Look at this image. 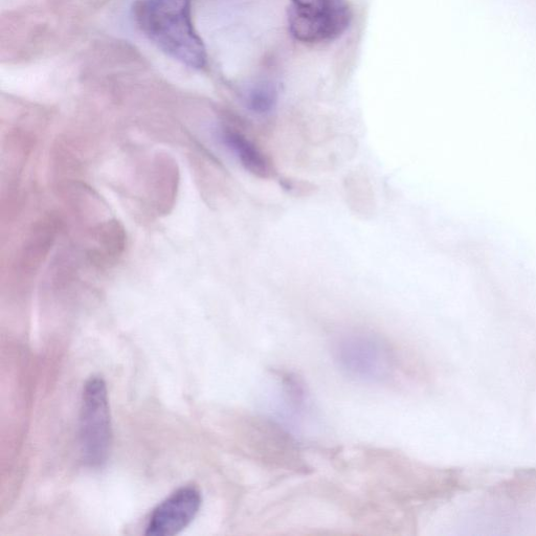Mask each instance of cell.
<instances>
[{"instance_id": "obj_5", "label": "cell", "mask_w": 536, "mask_h": 536, "mask_svg": "<svg viewBox=\"0 0 536 536\" xmlns=\"http://www.w3.org/2000/svg\"><path fill=\"white\" fill-rule=\"evenodd\" d=\"M221 140L236 156L241 165L251 173L266 178L272 173L270 161L247 137L236 129L227 127L221 131Z\"/></svg>"}, {"instance_id": "obj_7", "label": "cell", "mask_w": 536, "mask_h": 536, "mask_svg": "<svg viewBox=\"0 0 536 536\" xmlns=\"http://www.w3.org/2000/svg\"><path fill=\"white\" fill-rule=\"evenodd\" d=\"M97 247L93 251L95 261H113L125 247V233L117 221H109L98 230Z\"/></svg>"}, {"instance_id": "obj_3", "label": "cell", "mask_w": 536, "mask_h": 536, "mask_svg": "<svg viewBox=\"0 0 536 536\" xmlns=\"http://www.w3.org/2000/svg\"><path fill=\"white\" fill-rule=\"evenodd\" d=\"M350 21L347 0H292L288 10L289 31L302 42L338 38L347 30Z\"/></svg>"}, {"instance_id": "obj_1", "label": "cell", "mask_w": 536, "mask_h": 536, "mask_svg": "<svg viewBox=\"0 0 536 536\" xmlns=\"http://www.w3.org/2000/svg\"><path fill=\"white\" fill-rule=\"evenodd\" d=\"M132 14L141 32L166 55L190 69L205 67L207 50L194 29L191 0H137Z\"/></svg>"}, {"instance_id": "obj_8", "label": "cell", "mask_w": 536, "mask_h": 536, "mask_svg": "<svg viewBox=\"0 0 536 536\" xmlns=\"http://www.w3.org/2000/svg\"><path fill=\"white\" fill-rule=\"evenodd\" d=\"M278 95L272 83L261 82L255 85L248 94L249 108L256 114H267L275 107Z\"/></svg>"}, {"instance_id": "obj_2", "label": "cell", "mask_w": 536, "mask_h": 536, "mask_svg": "<svg viewBox=\"0 0 536 536\" xmlns=\"http://www.w3.org/2000/svg\"><path fill=\"white\" fill-rule=\"evenodd\" d=\"M80 450L84 463L93 468L104 466L113 445V426L104 379L93 376L83 388L79 418Z\"/></svg>"}, {"instance_id": "obj_6", "label": "cell", "mask_w": 536, "mask_h": 536, "mask_svg": "<svg viewBox=\"0 0 536 536\" xmlns=\"http://www.w3.org/2000/svg\"><path fill=\"white\" fill-rule=\"evenodd\" d=\"M343 344L342 361L350 370L367 376H375L377 372L384 370V351L374 341L359 339Z\"/></svg>"}, {"instance_id": "obj_4", "label": "cell", "mask_w": 536, "mask_h": 536, "mask_svg": "<svg viewBox=\"0 0 536 536\" xmlns=\"http://www.w3.org/2000/svg\"><path fill=\"white\" fill-rule=\"evenodd\" d=\"M203 503L197 487L189 485L174 491L151 513L146 535L172 536L186 529L198 515Z\"/></svg>"}]
</instances>
